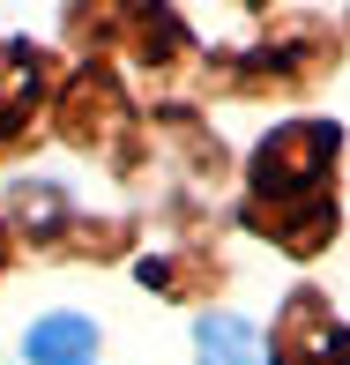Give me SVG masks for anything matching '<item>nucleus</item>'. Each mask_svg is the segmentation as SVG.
I'll return each instance as SVG.
<instances>
[{
	"instance_id": "f257e3e1",
	"label": "nucleus",
	"mask_w": 350,
	"mask_h": 365,
	"mask_svg": "<svg viewBox=\"0 0 350 365\" xmlns=\"http://www.w3.org/2000/svg\"><path fill=\"white\" fill-rule=\"evenodd\" d=\"M328 157H336V127L328 120L276 127L254 157V202H246V217L269 239H283L291 254H313L328 239V224H336V209H328Z\"/></svg>"
},
{
	"instance_id": "f03ea898",
	"label": "nucleus",
	"mask_w": 350,
	"mask_h": 365,
	"mask_svg": "<svg viewBox=\"0 0 350 365\" xmlns=\"http://www.w3.org/2000/svg\"><path fill=\"white\" fill-rule=\"evenodd\" d=\"M23 358L30 365H97V321H82V313H45V321H30Z\"/></svg>"
},
{
	"instance_id": "7ed1b4c3",
	"label": "nucleus",
	"mask_w": 350,
	"mask_h": 365,
	"mask_svg": "<svg viewBox=\"0 0 350 365\" xmlns=\"http://www.w3.org/2000/svg\"><path fill=\"white\" fill-rule=\"evenodd\" d=\"M194 365H269V343H261L254 321L239 313H209L194 328Z\"/></svg>"
},
{
	"instance_id": "20e7f679",
	"label": "nucleus",
	"mask_w": 350,
	"mask_h": 365,
	"mask_svg": "<svg viewBox=\"0 0 350 365\" xmlns=\"http://www.w3.org/2000/svg\"><path fill=\"white\" fill-rule=\"evenodd\" d=\"M283 365H350V336L343 328H313L306 343H283Z\"/></svg>"
}]
</instances>
